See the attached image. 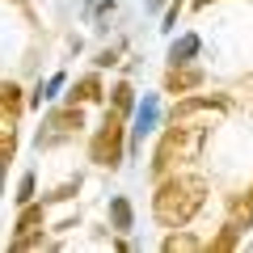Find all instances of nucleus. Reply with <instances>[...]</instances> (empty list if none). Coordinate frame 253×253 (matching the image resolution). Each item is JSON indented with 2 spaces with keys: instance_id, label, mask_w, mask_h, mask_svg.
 <instances>
[{
  "instance_id": "obj_1",
  "label": "nucleus",
  "mask_w": 253,
  "mask_h": 253,
  "mask_svg": "<svg viewBox=\"0 0 253 253\" xmlns=\"http://www.w3.org/2000/svg\"><path fill=\"white\" fill-rule=\"evenodd\" d=\"M207 203V181L199 173H165L152 194V215L161 228H186Z\"/></svg>"
},
{
  "instance_id": "obj_2",
  "label": "nucleus",
  "mask_w": 253,
  "mask_h": 253,
  "mask_svg": "<svg viewBox=\"0 0 253 253\" xmlns=\"http://www.w3.org/2000/svg\"><path fill=\"white\" fill-rule=\"evenodd\" d=\"M203 139H207V131H203V126L173 123L169 131L161 135V144H156L152 177H165V173H173V165H177V161H194V156H199V148H203Z\"/></svg>"
},
{
  "instance_id": "obj_3",
  "label": "nucleus",
  "mask_w": 253,
  "mask_h": 253,
  "mask_svg": "<svg viewBox=\"0 0 253 253\" xmlns=\"http://www.w3.org/2000/svg\"><path fill=\"white\" fill-rule=\"evenodd\" d=\"M123 114L118 110H106V118H101V126H97V135L89 139V161L93 165H101V169H118L123 165Z\"/></svg>"
},
{
  "instance_id": "obj_4",
  "label": "nucleus",
  "mask_w": 253,
  "mask_h": 253,
  "mask_svg": "<svg viewBox=\"0 0 253 253\" xmlns=\"http://www.w3.org/2000/svg\"><path fill=\"white\" fill-rule=\"evenodd\" d=\"M81 126H84V110L81 106L51 110V114H46V131H38V148H55L68 135H81Z\"/></svg>"
},
{
  "instance_id": "obj_5",
  "label": "nucleus",
  "mask_w": 253,
  "mask_h": 253,
  "mask_svg": "<svg viewBox=\"0 0 253 253\" xmlns=\"http://www.w3.org/2000/svg\"><path fill=\"white\" fill-rule=\"evenodd\" d=\"M224 114L228 110V97H219V93H203V97H181L177 106H173V123H190L194 114Z\"/></svg>"
},
{
  "instance_id": "obj_6",
  "label": "nucleus",
  "mask_w": 253,
  "mask_h": 253,
  "mask_svg": "<svg viewBox=\"0 0 253 253\" xmlns=\"http://www.w3.org/2000/svg\"><path fill=\"white\" fill-rule=\"evenodd\" d=\"M203 84V68H190V63H173L169 76H165V93H194Z\"/></svg>"
},
{
  "instance_id": "obj_7",
  "label": "nucleus",
  "mask_w": 253,
  "mask_h": 253,
  "mask_svg": "<svg viewBox=\"0 0 253 253\" xmlns=\"http://www.w3.org/2000/svg\"><path fill=\"white\" fill-rule=\"evenodd\" d=\"M13 156H17V118L0 114V173L9 169Z\"/></svg>"
},
{
  "instance_id": "obj_8",
  "label": "nucleus",
  "mask_w": 253,
  "mask_h": 253,
  "mask_svg": "<svg viewBox=\"0 0 253 253\" xmlns=\"http://www.w3.org/2000/svg\"><path fill=\"white\" fill-rule=\"evenodd\" d=\"M93 101H101V81L97 76H81V81L72 84V93H68V106H93Z\"/></svg>"
},
{
  "instance_id": "obj_9",
  "label": "nucleus",
  "mask_w": 253,
  "mask_h": 253,
  "mask_svg": "<svg viewBox=\"0 0 253 253\" xmlns=\"http://www.w3.org/2000/svg\"><path fill=\"white\" fill-rule=\"evenodd\" d=\"M165 253H199L203 249V241L194 232H181V228H173L169 236H165V245H161Z\"/></svg>"
},
{
  "instance_id": "obj_10",
  "label": "nucleus",
  "mask_w": 253,
  "mask_h": 253,
  "mask_svg": "<svg viewBox=\"0 0 253 253\" xmlns=\"http://www.w3.org/2000/svg\"><path fill=\"white\" fill-rule=\"evenodd\" d=\"M46 224V203H26L17 215V232H34V228Z\"/></svg>"
},
{
  "instance_id": "obj_11",
  "label": "nucleus",
  "mask_w": 253,
  "mask_h": 253,
  "mask_svg": "<svg viewBox=\"0 0 253 253\" xmlns=\"http://www.w3.org/2000/svg\"><path fill=\"white\" fill-rule=\"evenodd\" d=\"M21 106H26V97H21V89L13 81H0V114H21Z\"/></svg>"
},
{
  "instance_id": "obj_12",
  "label": "nucleus",
  "mask_w": 253,
  "mask_h": 253,
  "mask_svg": "<svg viewBox=\"0 0 253 253\" xmlns=\"http://www.w3.org/2000/svg\"><path fill=\"white\" fill-rule=\"evenodd\" d=\"M241 232H245V228L228 219V224L219 228V236H215V241H211V253H232L236 245H241Z\"/></svg>"
},
{
  "instance_id": "obj_13",
  "label": "nucleus",
  "mask_w": 253,
  "mask_h": 253,
  "mask_svg": "<svg viewBox=\"0 0 253 253\" xmlns=\"http://www.w3.org/2000/svg\"><path fill=\"white\" fill-rule=\"evenodd\" d=\"M156 126V97H144V106L135 110V144Z\"/></svg>"
},
{
  "instance_id": "obj_14",
  "label": "nucleus",
  "mask_w": 253,
  "mask_h": 253,
  "mask_svg": "<svg viewBox=\"0 0 253 253\" xmlns=\"http://www.w3.org/2000/svg\"><path fill=\"white\" fill-rule=\"evenodd\" d=\"M110 224H114V232H131L135 215H131V203L126 199H110Z\"/></svg>"
},
{
  "instance_id": "obj_15",
  "label": "nucleus",
  "mask_w": 253,
  "mask_h": 253,
  "mask_svg": "<svg viewBox=\"0 0 253 253\" xmlns=\"http://www.w3.org/2000/svg\"><path fill=\"white\" fill-rule=\"evenodd\" d=\"M194 55H199V38L194 34H181L177 42L169 46V63H190Z\"/></svg>"
},
{
  "instance_id": "obj_16",
  "label": "nucleus",
  "mask_w": 253,
  "mask_h": 253,
  "mask_svg": "<svg viewBox=\"0 0 253 253\" xmlns=\"http://www.w3.org/2000/svg\"><path fill=\"white\" fill-rule=\"evenodd\" d=\"M110 93H114V97H110V110H118V114H131V106H135V89H131L126 81H118Z\"/></svg>"
},
{
  "instance_id": "obj_17",
  "label": "nucleus",
  "mask_w": 253,
  "mask_h": 253,
  "mask_svg": "<svg viewBox=\"0 0 253 253\" xmlns=\"http://www.w3.org/2000/svg\"><path fill=\"white\" fill-rule=\"evenodd\" d=\"M42 245H46L42 228H34V232H17V236L9 241V249H13V253H21V249H42Z\"/></svg>"
},
{
  "instance_id": "obj_18",
  "label": "nucleus",
  "mask_w": 253,
  "mask_h": 253,
  "mask_svg": "<svg viewBox=\"0 0 253 253\" xmlns=\"http://www.w3.org/2000/svg\"><path fill=\"white\" fill-rule=\"evenodd\" d=\"M59 89H63V72H55V76H51V81H46V84H42V89H38V93H34V101H38V106H42V101H46V97H55V93H59Z\"/></svg>"
},
{
  "instance_id": "obj_19",
  "label": "nucleus",
  "mask_w": 253,
  "mask_h": 253,
  "mask_svg": "<svg viewBox=\"0 0 253 253\" xmlns=\"http://www.w3.org/2000/svg\"><path fill=\"white\" fill-rule=\"evenodd\" d=\"M26 203H34V173H26L17 186V207H26Z\"/></svg>"
},
{
  "instance_id": "obj_20",
  "label": "nucleus",
  "mask_w": 253,
  "mask_h": 253,
  "mask_svg": "<svg viewBox=\"0 0 253 253\" xmlns=\"http://www.w3.org/2000/svg\"><path fill=\"white\" fill-rule=\"evenodd\" d=\"M76 190H81V177H76V181H63V186H59V190L51 194V203H68V199L76 194Z\"/></svg>"
},
{
  "instance_id": "obj_21",
  "label": "nucleus",
  "mask_w": 253,
  "mask_h": 253,
  "mask_svg": "<svg viewBox=\"0 0 253 253\" xmlns=\"http://www.w3.org/2000/svg\"><path fill=\"white\" fill-rule=\"evenodd\" d=\"M177 13H181V0H173L169 9H165V30H173V26H177Z\"/></svg>"
},
{
  "instance_id": "obj_22",
  "label": "nucleus",
  "mask_w": 253,
  "mask_h": 253,
  "mask_svg": "<svg viewBox=\"0 0 253 253\" xmlns=\"http://www.w3.org/2000/svg\"><path fill=\"white\" fill-rule=\"evenodd\" d=\"M97 63H101V68H106V63H118V51H101V55H97Z\"/></svg>"
},
{
  "instance_id": "obj_23",
  "label": "nucleus",
  "mask_w": 253,
  "mask_h": 253,
  "mask_svg": "<svg viewBox=\"0 0 253 253\" xmlns=\"http://www.w3.org/2000/svg\"><path fill=\"white\" fill-rule=\"evenodd\" d=\"M245 207H249V211H253V186H249V190H245Z\"/></svg>"
},
{
  "instance_id": "obj_24",
  "label": "nucleus",
  "mask_w": 253,
  "mask_h": 253,
  "mask_svg": "<svg viewBox=\"0 0 253 253\" xmlns=\"http://www.w3.org/2000/svg\"><path fill=\"white\" fill-rule=\"evenodd\" d=\"M207 4H211V0H194V9H207Z\"/></svg>"
}]
</instances>
